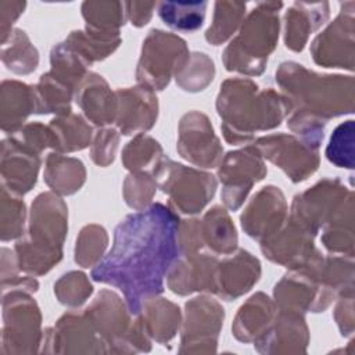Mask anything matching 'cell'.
<instances>
[{
    "instance_id": "cell-6",
    "label": "cell",
    "mask_w": 355,
    "mask_h": 355,
    "mask_svg": "<svg viewBox=\"0 0 355 355\" xmlns=\"http://www.w3.org/2000/svg\"><path fill=\"white\" fill-rule=\"evenodd\" d=\"M330 162L341 168L354 165V121H347L336 128L326 150Z\"/></svg>"
},
{
    "instance_id": "cell-3",
    "label": "cell",
    "mask_w": 355,
    "mask_h": 355,
    "mask_svg": "<svg viewBox=\"0 0 355 355\" xmlns=\"http://www.w3.org/2000/svg\"><path fill=\"white\" fill-rule=\"evenodd\" d=\"M329 15V3H294L286 14L287 47L301 50L313 29L320 26Z\"/></svg>"
},
{
    "instance_id": "cell-5",
    "label": "cell",
    "mask_w": 355,
    "mask_h": 355,
    "mask_svg": "<svg viewBox=\"0 0 355 355\" xmlns=\"http://www.w3.org/2000/svg\"><path fill=\"white\" fill-rule=\"evenodd\" d=\"M215 18L212 26L207 31V39L212 43L223 42L234 32L245 11L244 3L219 1L215 4Z\"/></svg>"
},
{
    "instance_id": "cell-4",
    "label": "cell",
    "mask_w": 355,
    "mask_h": 355,
    "mask_svg": "<svg viewBox=\"0 0 355 355\" xmlns=\"http://www.w3.org/2000/svg\"><path fill=\"white\" fill-rule=\"evenodd\" d=\"M207 4V1H162L158 6V15L171 28L190 32L202 25Z\"/></svg>"
},
{
    "instance_id": "cell-2",
    "label": "cell",
    "mask_w": 355,
    "mask_h": 355,
    "mask_svg": "<svg viewBox=\"0 0 355 355\" xmlns=\"http://www.w3.org/2000/svg\"><path fill=\"white\" fill-rule=\"evenodd\" d=\"M341 12L327 26V29L318 36L313 43V57L322 64L326 55V65L331 58L330 65H344L352 69V54H354V1L341 4ZM343 67V68H344Z\"/></svg>"
},
{
    "instance_id": "cell-1",
    "label": "cell",
    "mask_w": 355,
    "mask_h": 355,
    "mask_svg": "<svg viewBox=\"0 0 355 355\" xmlns=\"http://www.w3.org/2000/svg\"><path fill=\"white\" fill-rule=\"evenodd\" d=\"M178 218L162 204L126 216L114 245L93 269L94 280L118 287L132 313L141 301L162 291V279L178 255Z\"/></svg>"
},
{
    "instance_id": "cell-7",
    "label": "cell",
    "mask_w": 355,
    "mask_h": 355,
    "mask_svg": "<svg viewBox=\"0 0 355 355\" xmlns=\"http://www.w3.org/2000/svg\"><path fill=\"white\" fill-rule=\"evenodd\" d=\"M125 6L128 7V14L130 15L132 24L140 26L147 24L155 3H126Z\"/></svg>"
}]
</instances>
